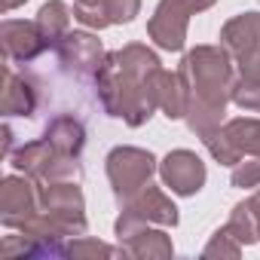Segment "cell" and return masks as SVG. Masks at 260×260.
<instances>
[{
  "label": "cell",
  "instance_id": "26",
  "mask_svg": "<svg viewBox=\"0 0 260 260\" xmlns=\"http://www.w3.org/2000/svg\"><path fill=\"white\" fill-rule=\"evenodd\" d=\"M22 4H28V0H0V10H4V13H13V10H19Z\"/></svg>",
  "mask_w": 260,
  "mask_h": 260
},
{
  "label": "cell",
  "instance_id": "18",
  "mask_svg": "<svg viewBox=\"0 0 260 260\" xmlns=\"http://www.w3.org/2000/svg\"><path fill=\"white\" fill-rule=\"evenodd\" d=\"M242 245H254V242H260V230H257V220H254V214H251V208H248V202H239L236 208H233V214H230V220L223 223Z\"/></svg>",
  "mask_w": 260,
  "mask_h": 260
},
{
  "label": "cell",
  "instance_id": "21",
  "mask_svg": "<svg viewBox=\"0 0 260 260\" xmlns=\"http://www.w3.org/2000/svg\"><path fill=\"white\" fill-rule=\"evenodd\" d=\"M233 104H239L242 110H251V113H260V80H251V77H236V86H233Z\"/></svg>",
  "mask_w": 260,
  "mask_h": 260
},
{
  "label": "cell",
  "instance_id": "2",
  "mask_svg": "<svg viewBox=\"0 0 260 260\" xmlns=\"http://www.w3.org/2000/svg\"><path fill=\"white\" fill-rule=\"evenodd\" d=\"M223 46H196L184 55L178 74L187 86V125L202 141L223 125L226 104L233 101L236 68Z\"/></svg>",
  "mask_w": 260,
  "mask_h": 260
},
{
  "label": "cell",
  "instance_id": "13",
  "mask_svg": "<svg viewBox=\"0 0 260 260\" xmlns=\"http://www.w3.org/2000/svg\"><path fill=\"white\" fill-rule=\"evenodd\" d=\"M153 101H156V110H162L169 119H184V113H187V86H184L178 71L172 74V71L159 68L153 74Z\"/></svg>",
  "mask_w": 260,
  "mask_h": 260
},
{
  "label": "cell",
  "instance_id": "1",
  "mask_svg": "<svg viewBox=\"0 0 260 260\" xmlns=\"http://www.w3.org/2000/svg\"><path fill=\"white\" fill-rule=\"evenodd\" d=\"M159 58L144 43H128L110 52L95 74V92L107 116L122 119L125 125H144L156 113L153 101V74L159 71Z\"/></svg>",
  "mask_w": 260,
  "mask_h": 260
},
{
  "label": "cell",
  "instance_id": "24",
  "mask_svg": "<svg viewBox=\"0 0 260 260\" xmlns=\"http://www.w3.org/2000/svg\"><path fill=\"white\" fill-rule=\"evenodd\" d=\"M236 68H239V74H242V77L260 80V46H257L254 52H248L245 58H239V61H236Z\"/></svg>",
  "mask_w": 260,
  "mask_h": 260
},
{
  "label": "cell",
  "instance_id": "20",
  "mask_svg": "<svg viewBox=\"0 0 260 260\" xmlns=\"http://www.w3.org/2000/svg\"><path fill=\"white\" fill-rule=\"evenodd\" d=\"M64 257H128V254H125L122 245H119V248H110V245H104V242H98V239L77 236V239L68 242Z\"/></svg>",
  "mask_w": 260,
  "mask_h": 260
},
{
  "label": "cell",
  "instance_id": "6",
  "mask_svg": "<svg viewBox=\"0 0 260 260\" xmlns=\"http://www.w3.org/2000/svg\"><path fill=\"white\" fill-rule=\"evenodd\" d=\"M202 144L208 147V153L220 166H239L242 156L260 159V119L257 116H236V119L223 122Z\"/></svg>",
  "mask_w": 260,
  "mask_h": 260
},
{
  "label": "cell",
  "instance_id": "15",
  "mask_svg": "<svg viewBox=\"0 0 260 260\" xmlns=\"http://www.w3.org/2000/svg\"><path fill=\"white\" fill-rule=\"evenodd\" d=\"M58 153H64V156H80V150H83V144H86V128H83V122L77 119V116H71V113H61V116H55L49 125H46V135H43Z\"/></svg>",
  "mask_w": 260,
  "mask_h": 260
},
{
  "label": "cell",
  "instance_id": "9",
  "mask_svg": "<svg viewBox=\"0 0 260 260\" xmlns=\"http://www.w3.org/2000/svg\"><path fill=\"white\" fill-rule=\"evenodd\" d=\"M0 43H4L7 64H28L49 49L40 25L25 22V19H4V25H0Z\"/></svg>",
  "mask_w": 260,
  "mask_h": 260
},
{
  "label": "cell",
  "instance_id": "17",
  "mask_svg": "<svg viewBox=\"0 0 260 260\" xmlns=\"http://www.w3.org/2000/svg\"><path fill=\"white\" fill-rule=\"evenodd\" d=\"M71 16H74V10L64 4V0H46V4L40 7V13H37L34 22L40 25V31H43V37H46L49 49H55L58 40L71 31Z\"/></svg>",
  "mask_w": 260,
  "mask_h": 260
},
{
  "label": "cell",
  "instance_id": "3",
  "mask_svg": "<svg viewBox=\"0 0 260 260\" xmlns=\"http://www.w3.org/2000/svg\"><path fill=\"white\" fill-rule=\"evenodd\" d=\"M10 162L16 172L34 178L37 184H58V181H80L83 178V166L77 162V156L58 153L46 138L22 144L16 153H10Z\"/></svg>",
  "mask_w": 260,
  "mask_h": 260
},
{
  "label": "cell",
  "instance_id": "10",
  "mask_svg": "<svg viewBox=\"0 0 260 260\" xmlns=\"http://www.w3.org/2000/svg\"><path fill=\"white\" fill-rule=\"evenodd\" d=\"M119 220L132 223H156V226H178V208L175 202L153 184L138 190L125 205H119Z\"/></svg>",
  "mask_w": 260,
  "mask_h": 260
},
{
  "label": "cell",
  "instance_id": "22",
  "mask_svg": "<svg viewBox=\"0 0 260 260\" xmlns=\"http://www.w3.org/2000/svg\"><path fill=\"white\" fill-rule=\"evenodd\" d=\"M242 254V242L226 230V226H220L211 239H208V245L202 248V257H239Z\"/></svg>",
  "mask_w": 260,
  "mask_h": 260
},
{
  "label": "cell",
  "instance_id": "7",
  "mask_svg": "<svg viewBox=\"0 0 260 260\" xmlns=\"http://www.w3.org/2000/svg\"><path fill=\"white\" fill-rule=\"evenodd\" d=\"M40 214V184L28 175H7L0 184V223L25 230Z\"/></svg>",
  "mask_w": 260,
  "mask_h": 260
},
{
  "label": "cell",
  "instance_id": "8",
  "mask_svg": "<svg viewBox=\"0 0 260 260\" xmlns=\"http://www.w3.org/2000/svg\"><path fill=\"white\" fill-rule=\"evenodd\" d=\"M55 55H58V64L77 80H95V74L107 58L101 49V40L89 31H68L58 40Z\"/></svg>",
  "mask_w": 260,
  "mask_h": 260
},
{
  "label": "cell",
  "instance_id": "14",
  "mask_svg": "<svg viewBox=\"0 0 260 260\" xmlns=\"http://www.w3.org/2000/svg\"><path fill=\"white\" fill-rule=\"evenodd\" d=\"M37 110V89L13 71V64L4 68V113L7 116H34Z\"/></svg>",
  "mask_w": 260,
  "mask_h": 260
},
{
  "label": "cell",
  "instance_id": "4",
  "mask_svg": "<svg viewBox=\"0 0 260 260\" xmlns=\"http://www.w3.org/2000/svg\"><path fill=\"white\" fill-rule=\"evenodd\" d=\"M104 162H107V181L113 187L116 205H125L138 190H144L153 172L159 169L156 156L141 147H113Z\"/></svg>",
  "mask_w": 260,
  "mask_h": 260
},
{
  "label": "cell",
  "instance_id": "19",
  "mask_svg": "<svg viewBox=\"0 0 260 260\" xmlns=\"http://www.w3.org/2000/svg\"><path fill=\"white\" fill-rule=\"evenodd\" d=\"M113 0H74V19L86 28H95V31H104L110 28L107 22V7Z\"/></svg>",
  "mask_w": 260,
  "mask_h": 260
},
{
  "label": "cell",
  "instance_id": "27",
  "mask_svg": "<svg viewBox=\"0 0 260 260\" xmlns=\"http://www.w3.org/2000/svg\"><path fill=\"white\" fill-rule=\"evenodd\" d=\"M10 147H13V128L4 125V153H7V156H10Z\"/></svg>",
  "mask_w": 260,
  "mask_h": 260
},
{
  "label": "cell",
  "instance_id": "11",
  "mask_svg": "<svg viewBox=\"0 0 260 260\" xmlns=\"http://www.w3.org/2000/svg\"><path fill=\"white\" fill-rule=\"evenodd\" d=\"M159 178L162 184L178 193V196H196L205 187V162L193 153V150H172L162 162H159Z\"/></svg>",
  "mask_w": 260,
  "mask_h": 260
},
{
  "label": "cell",
  "instance_id": "5",
  "mask_svg": "<svg viewBox=\"0 0 260 260\" xmlns=\"http://www.w3.org/2000/svg\"><path fill=\"white\" fill-rule=\"evenodd\" d=\"M214 4L217 0H159L150 22H147L150 40L166 52H181L184 40H187L190 16H196V13H202Z\"/></svg>",
  "mask_w": 260,
  "mask_h": 260
},
{
  "label": "cell",
  "instance_id": "23",
  "mask_svg": "<svg viewBox=\"0 0 260 260\" xmlns=\"http://www.w3.org/2000/svg\"><path fill=\"white\" fill-rule=\"evenodd\" d=\"M230 181L239 190L260 187V162H239V166H233V178Z\"/></svg>",
  "mask_w": 260,
  "mask_h": 260
},
{
  "label": "cell",
  "instance_id": "25",
  "mask_svg": "<svg viewBox=\"0 0 260 260\" xmlns=\"http://www.w3.org/2000/svg\"><path fill=\"white\" fill-rule=\"evenodd\" d=\"M248 208H251V214H254V220H257V230H260V190L248 199Z\"/></svg>",
  "mask_w": 260,
  "mask_h": 260
},
{
  "label": "cell",
  "instance_id": "12",
  "mask_svg": "<svg viewBox=\"0 0 260 260\" xmlns=\"http://www.w3.org/2000/svg\"><path fill=\"white\" fill-rule=\"evenodd\" d=\"M220 46L233 55V61L245 58L260 46V13H242L233 16L220 28Z\"/></svg>",
  "mask_w": 260,
  "mask_h": 260
},
{
  "label": "cell",
  "instance_id": "16",
  "mask_svg": "<svg viewBox=\"0 0 260 260\" xmlns=\"http://www.w3.org/2000/svg\"><path fill=\"white\" fill-rule=\"evenodd\" d=\"M119 245L125 248L128 257H159V260H166V257L175 254L172 239H169L162 230H150V223L138 226L132 236H125Z\"/></svg>",
  "mask_w": 260,
  "mask_h": 260
}]
</instances>
